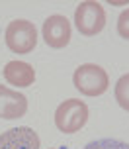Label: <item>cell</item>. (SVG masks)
I'll return each mask as SVG.
<instances>
[{"label":"cell","mask_w":129,"mask_h":149,"mask_svg":"<svg viewBox=\"0 0 129 149\" xmlns=\"http://www.w3.org/2000/svg\"><path fill=\"white\" fill-rule=\"evenodd\" d=\"M4 79L12 86H31L35 81V71L26 61H10L4 67Z\"/></svg>","instance_id":"obj_8"},{"label":"cell","mask_w":129,"mask_h":149,"mask_svg":"<svg viewBox=\"0 0 129 149\" xmlns=\"http://www.w3.org/2000/svg\"><path fill=\"white\" fill-rule=\"evenodd\" d=\"M26 112H28V98L18 90L0 84V118L18 120L26 116Z\"/></svg>","instance_id":"obj_6"},{"label":"cell","mask_w":129,"mask_h":149,"mask_svg":"<svg viewBox=\"0 0 129 149\" xmlns=\"http://www.w3.org/2000/svg\"><path fill=\"white\" fill-rule=\"evenodd\" d=\"M115 100L123 110L129 112V73L115 82Z\"/></svg>","instance_id":"obj_9"},{"label":"cell","mask_w":129,"mask_h":149,"mask_svg":"<svg viewBox=\"0 0 129 149\" xmlns=\"http://www.w3.org/2000/svg\"><path fill=\"white\" fill-rule=\"evenodd\" d=\"M84 149H129V143L121 139H114V137H106V139L90 141L88 145H84Z\"/></svg>","instance_id":"obj_10"},{"label":"cell","mask_w":129,"mask_h":149,"mask_svg":"<svg viewBox=\"0 0 129 149\" xmlns=\"http://www.w3.org/2000/svg\"><path fill=\"white\" fill-rule=\"evenodd\" d=\"M75 88L84 96H100L110 86V79L104 69L96 63H84L72 74Z\"/></svg>","instance_id":"obj_1"},{"label":"cell","mask_w":129,"mask_h":149,"mask_svg":"<svg viewBox=\"0 0 129 149\" xmlns=\"http://www.w3.org/2000/svg\"><path fill=\"white\" fill-rule=\"evenodd\" d=\"M75 26L86 37L96 36L106 26V10L96 0H84L75 10Z\"/></svg>","instance_id":"obj_4"},{"label":"cell","mask_w":129,"mask_h":149,"mask_svg":"<svg viewBox=\"0 0 129 149\" xmlns=\"http://www.w3.org/2000/svg\"><path fill=\"white\" fill-rule=\"evenodd\" d=\"M117 33L123 39H129V8L123 10L119 14V18H117Z\"/></svg>","instance_id":"obj_11"},{"label":"cell","mask_w":129,"mask_h":149,"mask_svg":"<svg viewBox=\"0 0 129 149\" xmlns=\"http://www.w3.org/2000/svg\"><path fill=\"white\" fill-rule=\"evenodd\" d=\"M4 39L10 51L26 55V53H31L37 45V30L30 20H14L8 24Z\"/></svg>","instance_id":"obj_3"},{"label":"cell","mask_w":129,"mask_h":149,"mask_svg":"<svg viewBox=\"0 0 129 149\" xmlns=\"http://www.w3.org/2000/svg\"><path fill=\"white\" fill-rule=\"evenodd\" d=\"M88 122V106L78 98H68L55 110V126L63 134H76Z\"/></svg>","instance_id":"obj_2"},{"label":"cell","mask_w":129,"mask_h":149,"mask_svg":"<svg viewBox=\"0 0 129 149\" xmlns=\"http://www.w3.org/2000/svg\"><path fill=\"white\" fill-rule=\"evenodd\" d=\"M0 149H39V135L28 126L12 127L0 135Z\"/></svg>","instance_id":"obj_7"},{"label":"cell","mask_w":129,"mask_h":149,"mask_svg":"<svg viewBox=\"0 0 129 149\" xmlns=\"http://www.w3.org/2000/svg\"><path fill=\"white\" fill-rule=\"evenodd\" d=\"M43 39L53 49L67 47L68 41H70V24H68V20L61 14L49 16L43 24Z\"/></svg>","instance_id":"obj_5"}]
</instances>
